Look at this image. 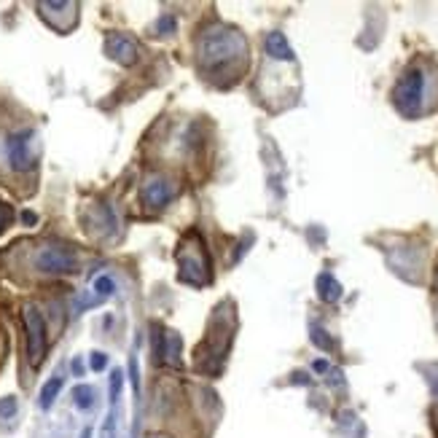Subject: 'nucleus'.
<instances>
[{
    "instance_id": "f257e3e1",
    "label": "nucleus",
    "mask_w": 438,
    "mask_h": 438,
    "mask_svg": "<svg viewBox=\"0 0 438 438\" xmlns=\"http://www.w3.org/2000/svg\"><path fill=\"white\" fill-rule=\"evenodd\" d=\"M248 54V40L234 27L213 25L202 30L197 40V59L202 73H221L229 65H237Z\"/></svg>"
},
{
    "instance_id": "f03ea898",
    "label": "nucleus",
    "mask_w": 438,
    "mask_h": 438,
    "mask_svg": "<svg viewBox=\"0 0 438 438\" xmlns=\"http://www.w3.org/2000/svg\"><path fill=\"white\" fill-rule=\"evenodd\" d=\"M422 97H425V73L420 67H412L396 83L393 100H396V108L403 116H417L420 108H422Z\"/></svg>"
},
{
    "instance_id": "7ed1b4c3",
    "label": "nucleus",
    "mask_w": 438,
    "mask_h": 438,
    "mask_svg": "<svg viewBox=\"0 0 438 438\" xmlns=\"http://www.w3.org/2000/svg\"><path fill=\"white\" fill-rule=\"evenodd\" d=\"M22 318H25V331H27V358L38 369L40 363H43V358H46V345H49V339H46V323H43L40 309L33 304L25 306Z\"/></svg>"
},
{
    "instance_id": "20e7f679",
    "label": "nucleus",
    "mask_w": 438,
    "mask_h": 438,
    "mask_svg": "<svg viewBox=\"0 0 438 438\" xmlns=\"http://www.w3.org/2000/svg\"><path fill=\"white\" fill-rule=\"evenodd\" d=\"M35 269L43 275H73L79 269V255L70 248H59V245H46L40 248L35 255Z\"/></svg>"
},
{
    "instance_id": "39448f33",
    "label": "nucleus",
    "mask_w": 438,
    "mask_h": 438,
    "mask_svg": "<svg viewBox=\"0 0 438 438\" xmlns=\"http://www.w3.org/2000/svg\"><path fill=\"white\" fill-rule=\"evenodd\" d=\"M6 156L16 173H27L35 164V132L33 129H19L6 140Z\"/></svg>"
},
{
    "instance_id": "423d86ee",
    "label": "nucleus",
    "mask_w": 438,
    "mask_h": 438,
    "mask_svg": "<svg viewBox=\"0 0 438 438\" xmlns=\"http://www.w3.org/2000/svg\"><path fill=\"white\" fill-rule=\"evenodd\" d=\"M178 197V183H173L170 178H151L143 186V202L151 210H161Z\"/></svg>"
},
{
    "instance_id": "0eeeda50",
    "label": "nucleus",
    "mask_w": 438,
    "mask_h": 438,
    "mask_svg": "<svg viewBox=\"0 0 438 438\" xmlns=\"http://www.w3.org/2000/svg\"><path fill=\"white\" fill-rule=\"evenodd\" d=\"M105 54L113 62L129 67L137 62V43L124 33H110L105 38Z\"/></svg>"
},
{
    "instance_id": "6e6552de",
    "label": "nucleus",
    "mask_w": 438,
    "mask_h": 438,
    "mask_svg": "<svg viewBox=\"0 0 438 438\" xmlns=\"http://www.w3.org/2000/svg\"><path fill=\"white\" fill-rule=\"evenodd\" d=\"M264 49H266V54H269L272 59H277V62H293V59H296V54H293L288 38H285L282 33H277V30L269 33L264 38Z\"/></svg>"
},
{
    "instance_id": "1a4fd4ad",
    "label": "nucleus",
    "mask_w": 438,
    "mask_h": 438,
    "mask_svg": "<svg viewBox=\"0 0 438 438\" xmlns=\"http://www.w3.org/2000/svg\"><path fill=\"white\" fill-rule=\"evenodd\" d=\"M180 279L188 282V285H204V261L197 258V255H186V258H180Z\"/></svg>"
},
{
    "instance_id": "9d476101",
    "label": "nucleus",
    "mask_w": 438,
    "mask_h": 438,
    "mask_svg": "<svg viewBox=\"0 0 438 438\" xmlns=\"http://www.w3.org/2000/svg\"><path fill=\"white\" fill-rule=\"evenodd\" d=\"M318 293H320L323 301L333 304V301L342 299V285H339V279L333 277L331 272H323V275L318 277Z\"/></svg>"
},
{
    "instance_id": "9b49d317",
    "label": "nucleus",
    "mask_w": 438,
    "mask_h": 438,
    "mask_svg": "<svg viewBox=\"0 0 438 438\" xmlns=\"http://www.w3.org/2000/svg\"><path fill=\"white\" fill-rule=\"evenodd\" d=\"M59 390H62V376H52L46 385L40 387V409H52L57 396H59Z\"/></svg>"
},
{
    "instance_id": "f8f14e48",
    "label": "nucleus",
    "mask_w": 438,
    "mask_h": 438,
    "mask_svg": "<svg viewBox=\"0 0 438 438\" xmlns=\"http://www.w3.org/2000/svg\"><path fill=\"white\" fill-rule=\"evenodd\" d=\"M92 291L97 301H105V299H110V296L116 293V279L110 277V275H100V277L92 282Z\"/></svg>"
},
{
    "instance_id": "ddd939ff",
    "label": "nucleus",
    "mask_w": 438,
    "mask_h": 438,
    "mask_svg": "<svg viewBox=\"0 0 438 438\" xmlns=\"http://www.w3.org/2000/svg\"><path fill=\"white\" fill-rule=\"evenodd\" d=\"M164 363L180 366V336L175 331L167 333V342H164Z\"/></svg>"
},
{
    "instance_id": "4468645a",
    "label": "nucleus",
    "mask_w": 438,
    "mask_h": 438,
    "mask_svg": "<svg viewBox=\"0 0 438 438\" xmlns=\"http://www.w3.org/2000/svg\"><path fill=\"white\" fill-rule=\"evenodd\" d=\"M73 403L79 406L81 412H86V409H92L94 406V387L92 385H79L73 390Z\"/></svg>"
},
{
    "instance_id": "2eb2a0df",
    "label": "nucleus",
    "mask_w": 438,
    "mask_h": 438,
    "mask_svg": "<svg viewBox=\"0 0 438 438\" xmlns=\"http://www.w3.org/2000/svg\"><path fill=\"white\" fill-rule=\"evenodd\" d=\"M156 35H173L175 30H178V19H175L173 13H161L159 19H156V25L151 27Z\"/></svg>"
},
{
    "instance_id": "dca6fc26",
    "label": "nucleus",
    "mask_w": 438,
    "mask_h": 438,
    "mask_svg": "<svg viewBox=\"0 0 438 438\" xmlns=\"http://www.w3.org/2000/svg\"><path fill=\"white\" fill-rule=\"evenodd\" d=\"M121 387H124V371H121V369H113V371H110V403H113V406L119 403Z\"/></svg>"
},
{
    "instance_id": "f3484780",
    "label": "nucleus",
    "mask_w": 438,
    "mask_h": 438,
    "mask_svg": "<svg viewBox=\"0 0 438 438\" xmlns=\"http://www.w3.org/2000/svg\"><path fill=\"white\" fill-rule=\"evenodd\" d=\"M19 409V400L13 398V396H6V398H0V420H11L13 414Z\"/></svg>"
},
{
    "instance_id": "a211bd4d",
    "label": "nucleus",
    "mask_w": 438,
    "mask_h": 438,
    "mask_svg": "<svg viewBox=\"0 0 438 438\" xmlns=\"http://www.w3.org/2000/svg\"><path fill=\"white\" fill-rule=\"evenodd\" d=\"M89 366H92V371H103V369H108V355L105 352H92Z\"/></svg>"
},
{
    "instance_id": "6ab92c4d",
    "label": "nucleus",
    "mask_w": 438,
    "mask_h": 438,
    "mask_svg": "<svg viewBox=\"0 0 438 438\" xmlns=\"http://www.w3.org/2000/svg\"><path fill=\"white\" fill-rule=\"evenodd\" d=\"M312 339L318 342L320 347H325V350H331V342H328V336H325V331H320V328H315V333H312Z\"/></svg>"
},
{
    "instance_id": "aec40b11",
    "label": "nucleus",
    "mask_w": 438,
    "mask_h": 438,
    "mask_svg": "<svg viewBox=\"0 0 438 438\" xmlns=\"http://www.w3.org/2000/svg\"><path fill=\"white\" fill-rule=\"evenodd\" d=\"M129 374H132V385H134V396H140V379H137V360H129Z\"/></svg>"
},
{
    "instance_id": "412c9836",
    "label": "nucleus",
    "mask_w": 438,
    "mask_h": 438,
    "mask_svg": "<svg viewBox=\"0 0 438 438\" xmlns=\"http://www.w3.org/2000/svg\"><path fill=\"white\" fill-rule=\"evenodd\" d=\"M22 221H25V224H35V221H38V215L33 213V210H25V213H22Z\"/></svg>"
},
{
    "instance_id": "4be33fe9",
    "label": "nucleus",
    "mask_w": 438,
    "mask_h": 438,
    "mask_svg": "<svg viewBox=\"0 0 438 438\" xmlns=\"http://www.w3.org/2000/svg\"><path fill=\"white\" fill-rule=\"evenodd\" d=\"M315 371H328V363H325V360H315Z\"/></svg>"
},
{
    "instance_id": "5701e85b",
    "label": "nucleus",
    "mask_w": 438,
    "mask_h": 438,
    "mask_svg": "<svg viewBox=\"0 0 438 438\" xmlns=\"http://www.w3.org/2000/svg\"><path fill=\"white\" fill-rule=\"evenodd\" d=\"M73 371L79 374V376H81V371H83V366H81V360H79V358L73 360Z\"/></svg>"
},
{
    "instance_id": "b1692460",
    "label": "nucleus",
    "mask_w": 438,
    "mask_h": 438,
    "mask_svg": "<svg viewBox=\"0 0 438 438\" xmlns=\"http://www.w3.org/2000/svg\"><path fill=\"white\" fill-rule=\"evenodd\" d=\"M81 438H92V427H83V433H81Z\"/></svg>"
}]
</instances>
